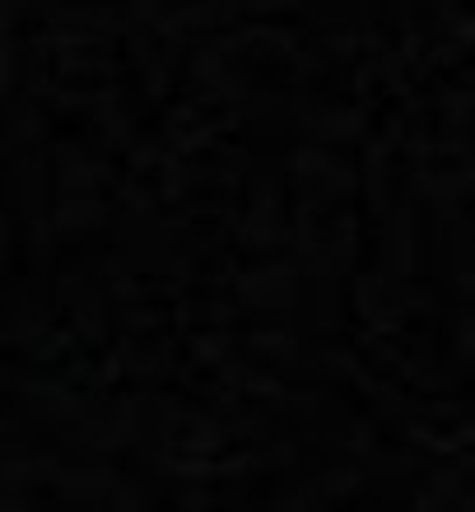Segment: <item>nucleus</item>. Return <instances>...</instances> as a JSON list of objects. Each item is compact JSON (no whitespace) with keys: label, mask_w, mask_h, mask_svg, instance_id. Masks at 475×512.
I'll list each match as a JSON object with an SVG mask.
<instances>
[]
</instances>
